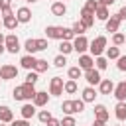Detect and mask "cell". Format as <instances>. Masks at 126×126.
<instances>
[{
  "instance_id": "c3c4849f",
  "label": "cell",
  "mask_w": 126,
  "mask_h": 126,
  "mask_svg": "<svg viewBox=\"0 0 126 126\" xmlns=\"http://www.w3.org/2000/svg\"><path fill=\"white\" fill-rule=\"evenodd\" d=\"M114 2H116V0H98V4H100V6H106V8H108V6H112Z\"/></svg>"
},
{
  "instance_id": "60d3db41",
  "label": "cell",
  "mask_w": 126,
  "mask_h": 126,
  "mask_svg": "<svg viewBox=\"0 0 126 126\" xmlns=\"http://www.w3.org/2000/svg\"><path fill=\"white\" fill-rule=\"evenodd\" d=\"M26 83H28V85H35V83H37V73H35V71H30V73L26 75Z\"/></svg>"
},
{
  "instance_id": "9a60e30c",
  "label": "cell",
  "mask_w": 126,
  "mask_h": 126,
  "mask_svg": "<svg viewBox=\"0 0 126 126\" xmlns=\"http://www.w3.org/2000/svg\"><path fill=\"white\" fill-rule=\"evenodd\" d=\"M35 87L33 85H28V83H24L22 85V96H24V100H28V102H32L33 100V96H35Z\"/></svg>"
},
{
  "instance_id": "5bb4252c",
  "label": "cell",
  "mask_w": 126,
  "mask_h": 126,
  "mask_svg": "<svg viewBox=\"0 0 126 126\" xmlns=\"http://www.w3.org/2000/svg\"><path fill=\"white\" fill-rule=\"evenodd\" d=\"M51 14H53V16H59V18H63V16L67 14V6H65V2H61V0H55V2L51 4Z\"/></svg>"
},
{
  "instance_id": "277c9868",
  "label": "cell",
  "mask_w": 126,
  "mask_h": 126,
  "mask_svg": "<svg viewBox=\"0 0 126 126\" xmlns=\"http://www.w3.org/2000/svg\"><path fill=\"white\" fill-rule=\"evenodd\" d=\"M85 81L89 83V87H96L100 81H102V77H100V71L98 69H89V71H85Z\"/></svg>"
},
{
  "instance_id": "f907efd6",
  "label": "cell",
  "mask_w": 126,
  "mask_h": 126,
  "mask_svg": "<svg viewBox=\"0 0 126 126\" xmlns=\"http://www.w3.org/2000/svg\"><path fill=\"white\" fill-rule=\"evenodd\" d=\"M93 126H106V122H100V120H94Z\"/></svg>"
},
{
  "instance_id": "484cf974",
  "label": "cell",
  "mask_w": 126,
  "mask_h": 126,
  "mask_svg": "<svg viewBox=\"0 0 126 126\" xmlns=\"http://www.w3.org/2000/svg\"><path fill=\"white\" fill-rule=\"evenodd\" d=\"M104 53H106V59H108V61H110V59H118V57H120V47H116V45L106 47Z\"/></svg>"
},
{
  "instance_id": "bcb514c9",
  "label": "cell",
  "mask_w": 126,
  "mask_h": 126,
  "mask_svg": "<svg viewBox=\"0 0 126 126\" xmlns=\"http://www.w3.org/2000/svg\"><path fill=\"white\" fill-rule=\"evenodd\" d=\"M10 126H32V124H30V120L20 118V120H12V122H10Z\"/></svg>"
},
{
  "instance_id": "db71d44e",
  "label": "cell",
  "mask_w": 126,
  "mask_h": 126,
  "mask_svg": "<svg viewBox=\"0 0 126 126\" xmlns=\"http://www.w3.org/2000/svg\"><path fill=\"white\" fill-rule=\"evenodd\" d=\"M24 2H28V4H33V2H37V0H24Z\"/></svg>"
},
{
  "instance_id": "680465c9",
  "label": "cell",
  "mask_w": 126,
  "mask_h": 126,
  "mask_svg": "<svg viewBox=\"0 0 126 126\" xmlns=\"http://www.w3.org/2000/svg\"><path fill=\"white\" fill-rule=\"evenodd\" d=\"M124 45H126V41H124Z\"/></svg>"
},
{
  "instance_id": "5b68a950",
  "label": "cell",
  "mask_w": 126,
  "mask_h": 126,
  "mask_svg": "<svg viewBox=\"0 0 126 126\" xmlns=\"http://www.w3.org/2000/svg\"><path fill=\"white\" fill-rule=\"evenodd\" d=\"M87 49H89V39H87L85 35H77V37L73 39V51H77L79 55H83Z\"/></svg>"
},
{
  "instance_id": "f5cc1de1",
  "label": "cell",
  "mask_w": 126,
  "mask_h": 126,
  "mask_svg": "<svg viewBox=\"0 0 126 126\" xmlns=\"http://www.w3.org/2000/svg\"><path fill=\"white\" fill-rule=\"evenodd\" d=\"M4 51H6V47H4V45H0V55H2Z\"/></svg>"
},
{
  "instance_id": "83f0119b",
  "label": "cell",
  "mask_w": 126,
  "mask_h": 126,
  "mask_svg": "<svg viewBox=\"0 0 126 126\" xmlns=\"http://www.w3.org/2000/svg\"><path fill=\"white\" fill-rule=\"evenodd\" d=\"M47 69H49V63H47L45 59H37V61H35V67H33V71H35L37 75H39V73H45Z\"/></svg>"
},
{
  "instance_id": "8fae6325",
  "label": "cell",
  "mask_w": 126,
  "mask_h": 126,
  "mask_svg": "<svg viewBox=\"0 0 126 126\" xmlns=\"http://www.w3.org/2000/svg\"><path fill=\"white\" fill-rule=\"evenodd\" d=\"M110 118V112L104 104H94V120H100V122H106Z\"/></svg>"
},
{
  "instance_id": "f546056e",
  "label": "cell",
  "mask_w": 126,
  "mask_h": 126,
  "mask_svg": "<svg viewBox=\"0 0 126 126\" xmlns=\"http://www.w3.org/2000/svg\"><path fill=\"white\" fill-rule=\"evenodd\" d=\"M71 30H73L75 37H77V35H85V32H87V28H85V26H83V24H81L79 20H77V22H75V24L71 26Z\"/></svg>"
},
{
  "instance_id": "d590c367",
  "label": "cell",
  "mask_w": 126,
  "mask_h": 126,
  "mask_svg": "<svg viewBox=\"0 0 126 126\" xmlns=\"http://www.w3.org/2000/svg\"><path fill=\"white\" fill-rule=\"evenodd\" d=\"M53 65H55L57 69L65 67V65H67V55H61V53H59V55H57V57L53 59Z\"/></svg>"
},
{
  "instance_id": "91938a15",
  "label": "cell",
  "mask_w": 126,
  "mask_h": 126,
  "mask_svg": "<svg viewBox=\"0 0 126 126\" xmlns=\"http://www.w3.org/2000/svg\"><path fill=\"white\" fill-rule=\"evenodd\" d=\"M0 83H2V79H0Z\"/></svg>"
},
{
  "instance_id": "816d5d0a",
  "label": "cell",
  "mask_w": 126,
  "mask_h": 126,
  "mask_svg": "<svg viewBox=\"0 0 126 126\" xmlns=\"http://www.w3.org/2000/svg\"><path fill=\"white\" fill-rule=\"evenodd\" d=\"M4 37H6V35H4L2 32H0V45H4Z\"/></svg>"
},
{
  "instance_id": "9c48e42d",
  "label": "cell",
  "mask_w": 126,
  "mask_h": 126,
  "mask_svg": "<svg viewBox=\"0 0 126 126\" xmlns=\"http://www.w3.org/2000/svg\"><path fill=\"white\" fill-rule=\"evenodd\" d=\"M16 18H18L20 24H28V22H32V10L28 6H22V8L16 10Z\"/></svg>"
},
{
  "instance_id": "94428289",
  "label": "cell",
  "mask_w": 126,
  "mask_h": 126,
  "mask_svg": "<svg viewBox=\"0 0 126 126\" xmlns=\"http://www.w3.org/2000/svg\"><path fill=\"white\" fill-rule=\"evenodd\" d=\"M0 26H2V22H0Z\"/></svg>"
},
{
  "instance_id": "7c38bea8",
  "label": "cell",
  "mask_w": 126,
  "mask_h": 126,
  "mask_svg": "<svg viewBox=\"0 0 126 126\" xmlns=\"http://www.w3.org/2000/svg\"><path fill=\"white\" fill-rule=\"evenodd\" d=\"M79 22L89 30V28L94 26V14H91V12H87V10L83 8V10H81V16H79Z\"/></svg>"
},
{
  "instance_id": "ac0fdd59",
  "label": "cell",
  "mask_w": 126,
  "mask_h": 126,
  "mask_svg": "<svg viewBox=\"0 0 126 126\" xmlns=\"http://www.w3.org/2000/svg\"><path fill=\"white\" fill-rule=\"evenodd\" d=\"M14 120V112L10 106H0V122L2 124H10Z\"/></svg>"
},
{
  "instance_id": "d6986e66",
  "label": "cell",
  "mask_w": 126,
  "mask_h": 126,
  "mask_svg": "<svg viewBox=\"0 0 126 126\" xmlns=\"http://www.w3.org/2000/svg\"><path fill=\"white\" fill-rule=\"evenodd\" d=\"M96 94H98V93L94 91V87H85V89H83V96H81V98H83V102L87 104V102H94Z\"/></svg>"
},
{
  "instance_id": "52a82bcc",
  "label": "cell",
  "mask_w": 126,
  "mask_h": 126,
  "mask_svg": "<svg viewBox=\"0 0 126 126\" xmlns=\"http://www.w3.org/2000/svg\"><path fill=\"white\" fill-rule=\"evenodd\" d=\"M81 71H89V69H93L94 67V57L93 55H89V53H83V55H79V65H77Z\"/></svg>"
},
{
  "instance_id": "7dc6e473",
  "label": "cell",
  "mask_w": 126,
  "mask_h": 126,
  "mask_svg": "<svg viewBox=\"0 0 126 126\" xmlns=\"http://www.w3.org/2000/svg\"><path fill=\"white\" fill-rule=\"evenodd\" d=\"M118 18H120V20H126V6H122V8L118 10Z\"/></svg>"
},
{
  "instance_id": "7402d4cb",
  "label": "cell",
  "mask_w": 126,
  "mask_h": 126,
  "mask_svg": "<svg viewBox=\"0 0 126 126\" xmlns=\"http://www.w3.org/2000/svg\"><path fill=\"white\" fill-rule=\"evenodd\" d=\"M35 57L33 55H24L22 59H20V65L24 67V69H28V71H33V67H35Z\"/></svg>"
},
{
  "instance_id": "6f0895ef",
  "label": "cell",
  "mask_w": 126,
  "mask_h": 126,
  "mask_svg": "<svg viewBox=\"0 0 126 126\" xmlns=\"http://www.w3.org/2000/svg\"><path fill=\"white\" fill-rule=\"evenodd\" d=\"M114 126H120V124H114Z\"/></svg>"
},
{
  "instance_id": "30bf717a",
  "label": "cell",
  "mask_w": 126,
  "mask_h": 126,
  "mask_svg": "<svg viewBox=\"0 0 126 126\" xmlns=\"http://www.w3.org/2000/svg\"><path fill=\"white\" fill-rule=\"evenodd\" d=\"M120 18H118V14H114V16H110L106 22H104V28H106V32H110V33H116L118 32V28H120Z\"/></svg>"
},
{
  "instance_id": "f1b7e54d",
  "label": "cell",
  "mask_w": 126,
  "mask_h": 126,
  "mask_svg": "<svg viewBox=\"0 0 126 126\" xmlns=\"http://www.w3.org/2000/svg\"><path fill=\"white\" fill-rule=\"evenodd\" d=\"M24 49L28 51V55H33L35 51H37V45H35V39H26V43H24Z\"/></svg>"
},
{
  "instance_id": "ab89813d",
  "label": "cell",
  "mask_w": 126,
  "mask_h": 126,
  "mask_svg": "<svg viewBox=\"0 0 126 126\" xmlns=\"http://www.w3.org/2000/svg\"><path fill=\"white\" fill-rule=\"evenodd\" d=\"M61 126H77V122H75V118H73V116L65 114V116L61 118Z\"/></svg>"
},
{
  "instance_id": "e0dca14e",
  "label": "cell",
  "mask_w": 126,
  "mask_h": 126,
  "mask_svg": "<svg viewBox=\"0 0 126 126\" xmlns=\"http://www.w3.org/2000/svg\"><path fill=\"white\" fill-rule=\"evenodd\" d=\"M112 94L116 96V100H118V102H126V87H124V81H122V83H118V85H114Z\"/></svg>"
},
{
  "instance_id": "8992f818",
  "label": "cell",
  "mask_w": 126,
  "mask_h": 126,
  "mask_svg": "<svg viewBox=\"0 0 126 126\" xmlns=\"http://www.w3.org/2000/svg\"><path fill=\"white\" fill-rule=\"evenodd\" d=\"M49 94H51V96L63 94V79H61V77H53V79L49 81Z\"/></svg>"
},
{
  "instance_id": "4dcf8cb0",
  "label": "cell",
  "mask_w": 126,
  "mask_h": 126,
  "mask_svg": "<svg viewBox=\"0 0 126 126\" xmlns=\"http://www.w3.org/2000/svg\"><path fill=\"white\" fill-rule=\"evenodd\" d=\"M124 41H126V35H124V33H120V32L112 33V45L120 47V45H124Z\"/></svg>"
},
{
  "instance_id": "4316f807",
  "label": "cell",
  "mask_w": 126,
  "mask_h": 126,
  "mask_svg": "<svg viewBox=\"0 0 126 126\" xmlns=\"http://www.w3.org/2000/svg\"><path fill=\"white\" fill-rule=\"evenodd\" d=\"M108 67V59L104 57V55H100V57H94V69H98V71H104Z\"/></svg>"
},
{
  "instance_id": "d6a6232c",
  "label": "cell",
  "mask_w": 126,
  "mask_h": 126,
  "mask_svg": "<svg viewBox=\"0 0 126 126\" xmlns=\"http://www.w3.org/2000/svg\"><path fill=\"white\" fill-rule=\"evenodd\" d=\"M67 75H69V79H71V81H77V79H81V77H83V71H81L79 67H69Z\"/></svg>"
},
{
  "instance_id": "44dd1931",
  "label": "cell",
  "mask_w": 126,
  "mask_h": 126,
  "mask_svg": "<svg viewBox=\"0 0 126 126\" xmlns=\"http://www.w3.org/2000/svg\"><path fill=\"white\" fill-rule=\"evenodd\" d=\"M18 18H16V14H12V16H6V18H2V26L6 28V30H16L18 28Z\"/></svg>"
},
{
  "instance_id": "ee69618b",
  "label": "cell",
  "mask_w": 126,
  "mask_h": 126,
  "mask_svg": "<svg viewBox=\"0 0 126 126\" xmlns=\"http://www.w3.org/2000/svg\"><path fill=\"white\" fill-rule=\"evenodd\" d=\"M116 61H118V63H116L118 71H126V55H120V57H118Z\"/></svg>"
},
{
  "instance_id": "6125c7cd",
  "label": "cell",
  "mask_w": 126,
  "mask_h": 126,
  "mask_svg": "<svg viewBox=\"0 0 126 126\" xmlns=\"http://www.w3.org/2000/svg\"><path fill=\"white\" fill-rule=\"evenodd\" d=\"M0 67H2V65H0Z\"/></svg>"
},
{
  "instance_id": "836d02e7",
  "label": "cell",
  "mask_w": 126,
  "mask_h": 126,
  "mask_svg": "<svg viewBox=\"0 0 126 126\" xmlns=\"http://www.w3.org/2000/svg\"><path fill=\"white\" fill-rule=\"evenodd\" d=\"M98 6H100V4H98V0H87V2H85V6H83V8H85V10H87V12H91V14H94V12H96V8H98Z\"/></svg>"
},
{
  "instance_id": "7bdbcfd3",
  "label": "cell",
  "mask_w": 126,
  "mask_h": 126,
  "mask_svg": "<svg viewBox=\"0 0 126 126\" xmlns=\"http://www.w3.org/2000/svg\"><path fill=\"white\" fill-rule=\"evenodd\" d=\"M6 10H12V0H0V14Z\"/></svg>"
},
{
  "instance_id": "ba28073f",
  "label": "cell",
  "mask_w": 126,
  "mask_h": 126,
  "mask_svg": "<svg viewBox=\"0 0 126 126\" xmlns=\"http://www.w3.org/2000/svg\"><path fill=\"white\" fill-rule=\"evenodd\" d=\"M63 37V26H47L45 28V39H61Z\"/></svg>"
},
{
  "instance_id": "7a4b0ae2",
  "label": "cell",
  "mask_w": 126,
  "mask_h": 126,
  "mask_svg": "<svg viewBox=\"0 0 126 126\" xmlns=\"http://www.w3.org/2000/svg\"><path fill=\"white\" fill-rule=\"evenodd\" d=\"M4 47H6V51L8 53H12V55H16L20 49H22V45H20V39H18V35L16 33H8L6 37H4Z\"/></svg>"
},
{
  "instance_id": "74e56055",
  "label": "cell",
  "mask_w": 126,
  "mask_h": 126,
  "mask_svg": "<svg viewBox=\"0 0 126 126\" xmlns=\"http://www.w3.org/2000/svg\"><path fill=\"white\" fill-rule=\"evenodd\" d=\"M73 39H75L73 30H71V28H63V37H61V41H73Z\"/></svg>"
},
{
  "instance_id": "ffe728a7",
  "label": "cell",
  "mask_w": 126,
  "mask_h": 126,
  "mask_svg": "<svg viewBox=\"0 0 126 126\" xmlns=\"http://www.w3.org/2000/svg\"><path fill=\"white\" fill-rule=\"evenodd\" d=\"M20 114H22V118H24V120H30V118L35 114V106H33L32 102H26V104L20 108Z\"/></svg>"
},
{
  "instance_id": "cb8c5ba5",
  "label": "cell",
  "mask_w": 126,
  "mask_h": 126,
  "mask_svg": "<svg viewBox=\"0 0 126 126\" xmlns=\"http://www.w3.org/2000/svg\"><path fill=\"white\" fill-rule=\"evenodd\" d=\"M94 18H96V20H100V22H106V20L110 18L108 8H106V6H98V8H96V12H94Z\"/></svg>"
},
{
  "instance_id": "2e32d148",
  "label": "cell",
  "mask_w": 126,
  "mask_h": 126,
  "mask_svg": "<svg viewBox=\"0 0 126 126\" xmlns=\"http://www.w3.org/2000/svg\"><path fill=\"white\" fill-rule=\"evenodd\" d=\"M112 91H114V83L110 79H102L98 83V93L100 94H112Z\"/></svg>"
},
{
  "instance_id": "f35d334b",
  "label": "cell",
  "mask_w": 126,
  "mask_h": 126,
  "mask_svg": "<svg viewBox=\"0 0 126 126\" xmlns=\"http://www.w3.org/2000/svg\"><path fill=\"white\" fill-rule=\"evenodd\" d=\"M73 108H75V114H77V112H83V110H85L83 98H75V100H73Z\"/></svg>"
},
{
  "instance_id": "4fadbf2b",
  "label": "cell",
  "mask_w": 126,
  "mask_h": 126,
  "mask_svg": "<svg viewBox=\"0 0 126 126\" xmlns=\"http://www.w3.org/2000/svg\"><path fill=\"white\" fill-rule=\"evenodd\" d=\"M47 102H49V94H47V91H37L35 96H33V100H32L33 106H45Z\"/></svg>"
},
{
  "instance_id": "8d00e7d4",
  "label": "cell",
  "mask_w": 126,
  "mask_h": 126,
  "mask_svg": "<svg viewBox=\"0 0 126 126\" xmlns=\"http://www.w3.org/2000/svg\"><path fill=\"white\" fill-rule=\"evenodd\" d=\"M37 118H39V122L47 124V122H49L53 116H51V112H49V110H39V112H37Z\"/></svg>"
},
{
  "instance_id": "9f6ffc18",
  "label": "cell",
  "mask_w": 126,
  "mask_h": 126,
  "mask_svg": "<svg viewBox=\"0 0 126 126\" xmlns=\"http://www.w3.org/2000/svg\"><path fill=\"white\" fill-rule=\"evenodd\" d=\"M0 126H6V124H0Z\"/></svg>"
},
{
  "instance_id": "11a10c76",
  "label": "cell",
  "mask_w": 126,
  "mask_h": 126,
  "mask_svg": "<svg viewBox=\"0 0 126 126\" xmlns=\"http://www.w3.org/2000/svg\"><path fill=\"white\" fill-rule=\"evenodd\" d=\"M124 87H126V81H124Z\"/></svg>"
},
{
  "instance_id": "681fc988",
  "label": "cell",
  "mask_w": 126,
  "mask_h": 126,
  "mask_svg": "<svg viewBox=\"0 0 126 126\" xmlns=\"http://www.w3.org/2000/svg\"><path fill=\"white\" fill-rule=\"evenodd\" d=\"M47 126H61V120H57V118H51V120L47 122Z\"/></svg>"
},
{
  "instance_id": "603a6c76",
  "label": "cell",
  "mask_w": 126,
  "mask_h": 126,
  "mask_svg": "<svg viewBox=\"0 0 126 126\" xmlns=\"http://www.w3.org/2000/svg\"><path fill=\"white\" fill-rule=\"evenodd\" d=\"M114 116L122 122V120H126V102H116V106H114Z\"/></svg>"
},
{
  "instance_id": "6da1fadb",
  "label": "cell",
  "mask_w": 126,
  "mask_h": 126,
  "mask_svg": "<svg viewBox=\"0 0 126 126\" xmlns=\"http://www.w3.org/2000/svg\"><path fill=\"white\" fill-rule=\"evenodd\" d=\"M106 49V37L104 35H96L93 41H89V51L93 57H100Z\"/></svg>"
},
{
  "instance_id": "3957f363",
  "label": "cell",
  "mask_w": 126,
  "mask_h": 126,
  "mask_svg": "<svg viewBox=\"0 0 126 126\" xmlns=\"http://www.w3.org/2000/svg\"><path fill=\"white\" fill-rule=\"evenodd\" d=\"M16 77H18V67L16 65L6 63V65L0 67V79L2 81H10V79H16Z\"/></svg>"
},
{
  "instance_id": "e575fe53",
  "label": "cell",
  "mask_w": 126,
  "mask_h": 126,
  "mask_svg": "<svg viewBox=\"0 0 126 126\" xmlns=\"http://www.w3.org/2000/svg\"><path fill=\"white\" fill-rule=\"evenodd\" d=\"M61 110H63L65 114L73 116V114H75V108H73V100H63V104H61Z\"/></svg>"
},
{
  "instance_id": "1f68e13d",
  "label": "cell",
  "mask_w": 126,
  "mask_h": 126,
  "mask_svg": "<svg viewBox=\"0 0 126 126\" xmlns=\"http://www.w3.org/2000/svg\"><path fill=\"white\" fill-rule=\"evenodd\" d=\"M59 51H61V55H69L73 51V41H61L59 43Z\"/></svg>"
},
{
  "instance_id": "f6af8a7d",
  "label": "cell",
  "mask_w": 126,
  "mask_h": 126,
  "mask_svg": "<svg viewBox=\"0 0 126 126\" xmlns=\"http://www.w3.org/2000/svg\"><path fill=\"white\" fill-rule=\"evenodd\" d=\"M12 96H14V100H24V96H22V85L12 91Z\"/></svg>"
},
{
  "instance_id": "d4e9b609",
  "label": "cell",
  "mask_w": 126,
  "mask_h": 126,
  "mask_svg": "<svg viewBox=\"0 0 126 126\" xmlns=\"http://www.w3.org/2000/svg\"><path fill=\"white\" fill-rule=\"evenodd\" d=\"M77 89H79V87H77V81L67 79V81L63 83V91H65L67 94H75V93H77Z\"/></svg>"
},
{
  "instance_id": "b9f144b4",
  "label": "cell",
  "mask_w": 126,
  "mask_h": 126,
  "mask_svg": "<svg viewBox=\"0 0 126 126\" xmlns=\"http://www.w3.org/2000/svg\"><path fill=\"white\" fill-rule=\"evenodd\" d=\"M35 45H37V51H43V49H47V39L39 37V39H35Z\"/></svg>"
}]
</instances>
